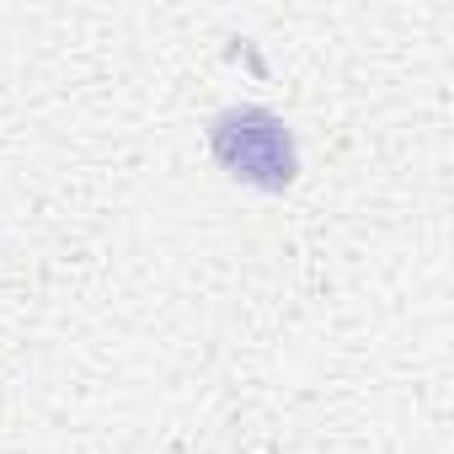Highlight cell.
Here are the masks:
<instances>
[{
  "label": "cell",
  "mask_w": 454,
  "mask_h": 454,
  "mask_svg": "<svg viewBox=\"0 0 454 454\" xmlns=\"http://www.w3.org/2000/svg\"><path fill=\"white\" fill-rule=\"evenodd\" d=\"M208 145H214V160L236 182H252L268 192H284L300 171L294 134L268 107H224L208 129Z\"/></svg>",
  "instance_id": "6da1fadb"
}]
</instances>
